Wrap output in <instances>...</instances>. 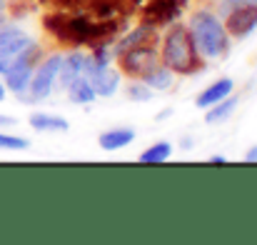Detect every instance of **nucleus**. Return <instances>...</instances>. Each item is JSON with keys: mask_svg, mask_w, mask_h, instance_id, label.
<instances>
[{"mask_svg": "<svg viewBox=\"0 0 257 245\" xmlns=\"http://www.w3.org/2000/svg\"><path fill=\"white\" fill-rule=\"evenodd\" d=\"M8 98V88H5V83H3V78H0V103Z\"/></svg>", "mask_w": 257, "mask_h": 245, "instance_id": "24", "label": "nucleus"}, {"mask_svg": "<svg viewBox=\"0 0 257 245\" xmlns=\"http://www.w3.org/2000/svg\"><path fill=\"white\" fill-rule=\"evenodd\" d=\"M85 78L90 80V85H92V90H95L97 98H112V95L120 90L122 73H120L117 68L107 65V68H100V70L90 73V75H85Z\"/></svg>", "mask_w": 257, "mask_h": 245, "instance_id": "8", "label": "nucleus"}, {"mask_svg": "<svg viewBox=\"0 0 257 245\" xmlns=\"http://www.w3.org/2000/svg\"><path fill=\"white\" fill-rule=\"evenodd\" d=\"M28 148H30V140L28 138L0 133V150H28Z\"/></svg>", "mask_w": 257, "mask_h": 245, "instance_id": "20", "label": "nucleus"}, {"mask_svg": "<svg viewBox=\"0 0 257 245\" xmlns=\"http://www.w3.org/2000/svg\"><path fill=\"white\" fill-rule=\"evenodd\" d=\"M225 28L230 33V38H247L257 30V0H240L237 5H232V10H227L225 15Z\"/></svg>", "mask_w": 257, "mask_h": 245, "instance_id": "7", "label": "nucleus"}, {"mask_svg": "<svg viewBox=\"0 0 257 245\" xmlns=\"http://www.w3.org/2000/svg\"><path fill=\"white\" fill-rule=\"evenodd\" d=\"M0 125H18V118H13V115H0Z\"/></svg>", "mask_w": 257, "mask_h": 245, "instance_id": "23", "label": "nucleus"}, {"mask_svg": "<svg viewBox=\"0 0 257 245\" xmlns=\"http://www.w3.org/2000/svg\"><path fill=\"white\" fill-rule=\"evenodd\" d=\"M5 23V10H0V25Z\"/></svg>", "mask_w": 257, "mask_h": 245, "instance_id": "27", "label": "nucleus"}, {"mask_svg": "<svg viewBox=\"0 0 257 245\" xmlns=\"http://www.w3.org/2000/svg\"><path fill=\"white\" fill-rule=\"evenodd\" d=\"M45 30L68 45H87L107 40L120 30L117 20H90L85 15H48Z\"/></svg>", "mask_w": 257, "mask_h": 245, "instance_id": "1", "label": "nucleus"}, {"mask_svg": "<svg viewBox=\"0 0 257 245\" xmlns=\"http://www.w3.org/2000/svg\"><path fill=\"white\" fill-rule=\"evenodd\" d=\"M0 10H5V0H0Z\"/></svg>", "mask_w": 257, "mask_h": 245, "instance_id": "28", "label": "nucleus"}, {"mask_svg": "<svg viewBox=\"0 0 257 245\" xmlns=\"http://www.w3.org/2000/svg\"><path fill=\"white\" fill-rule=\"evenodd\" d=\"M115 60L120 63V73L122 75L143 78L155 63H160V53H158L155 43H148V45H135V48L122 50Z\"/></svg>", "mask_w": 257, "mask_h": 245, "instance_id": "6", "label": "nucleus"}, {"mask_svg": "<svg viewBox=\"0 0 257 245\" xmlns=\"http://www.w3.org/2000/svg\"><path fill=\"white\" fill-rule=\"evenodd\" d=\"M140 80L145 83L153 93H158V90L165 93V90H170L172 83H175V73H172L170 68H165L163 63H155V65H153Z\"/></svg>", "mask_w": 257, "mask_h": 245, "instance_id": "15", "label": "nucleus"}, {"mask_svg": "<svg viewBox=\"0 0 257 245\" xmlns=\"http://www.w3.org/2000/svg\"><path fill=\"white\" fill-rule=\"evenodd\" d=\"M85 60H87V53H83L80 48H75V50H70L68 55H63V60H60V73H58V85H60V88H68L70 83L83 78V75H85Z\"/></svg>", "mask_w": 257, "mask_h": 245, "instance_id": "9", "label": "nucleus"}, {"mask_svg": "<svg viewBox=\"0 0 257 245\" xmlns=\"http://www.w3.org/2000/svg\"><path fill=\"white\" fill-rule=\"evenodd\" d=\"M160 53V63L165 68H170L175 75H195L202 70V58L190 38L187 25L170 23L165 38H163V48Z\"/></svg>", "mask_w": 257, "mask_h": 245, "instance_id": "3", "label": "nucleus"}, {"mask_svg": "<svg viewBox=\"0 0 257 245\" xmlns=\"http://www.w3.org/2000/svg\"><path fill=\"white\" fill-rule=\"evenodd\" d=\"M232 90H235L232 78H220V80H215L212 85H207L205 90H200V95L195 98V105H197L200 110H205V108L215 105L217 100H222V98L232 95Z\"/></svg>", "mask_w": 257, "mask_h": 245, "instance_id": "12", "label": "nucleus"}, {"mask_svg": "<svg viewBox=\"0 0 257 245\" xmlns=\"http://www.w3.org/2000/svg\"><path fill=\"white\" fill-rule=\"evenodd\" d=\"M158 40V28L150 25V23H143L138 28H133L125 38H120V43L112 48V58H117L122 50L127 48H135V45H148V43H155Z\"/></svg>", "mask_w": 257, "mask_h": 245, "instance_id": "10", "label": "nucleus"}, {"mask_svg": "<svg viewBox=\"0 0 257 245\" xmlns=\"http://www.w3.org/2000/svg\"><path fill=\"white\" fill-rule=\"evenodd\" d=\"M125 93H127V98L130 100H135V103H148V100H153V90L145 85V83L140 80V83H130L127 88H125Z\"/></svg>", "mask_w": 257, "mask_h": 245, "instance_id": "19", "label": "nucleus"}, {"mask_svg": "<svg viewBox=\"0 0 257 245\" xmlns=\"http://www.w3.org/2000/svg\"><path fill=\"white\" fill-rule=\"evenodd\" d=\"M190 38L202 60H220L230 50V33L212 10H195L187 23Z\"/></svg>", "mask_w": 257, "mask_h": 245, "instance_id": "2", "label": "nucleus"}, {"mask_svg": "<svg viewBox=\"0 0 257 245\" xmlns=\"http://www.w3.org/2000/svg\"><path fill=\"white\" fill-rule=\"evenodd\" d=\"M237 103H240V98L237 95H227V98H222V100H217L215 105H210V108H205V123L207 125H217V123H225L235 110H237Z\"/></svg>", "mask_w": 257, "mask_h": 245, "instance_id": "16", "label": "nucleus"}, {"mask_svg": "<svg viewBox=\"0 0 257 245\" xmlns=\"http://www.w3.org/2000/svg\"><path fill=\"white\" fill-rule=\"evenodd\" d=\"M68 98L75 103V105H87V103H92L97 95H95V90H92V85H90V80H87L85 75L83 78H78L75 83H70L68 88Z\"/></svg>", "mask_w": 257, "mask_h": 245, "instance_id": "17", "label": "nucleus"}, {"mask_svg": "<svg viewBox=\"0 0 257 245\" xmlns=\"http://www.w3.org/2000/svg\"><path fill=\"white\" fill-rule=\"evenodd\" d=\"M177 13H180L177 0H155L145 8V23H150L155 28L158 25H170V23H175Z\"/></svg>", "mask_w": 257, "mask_h": 245, "instance_id": "11", "label": "nucleus"}, {"mask_svg": "<svg viewBox=\"0 0 257 245\" xmlns=\"http://www.w3.org/2000/svg\"><path fill=\"white\" fill-rule=\"evenodd\" d=\"M133 140H135V130H133V128H110V130L100 133L97 145H100L105 153H115V150L127 148Z\"/></svg>", "mask_w": 257, "mask_h": 245, "instance_id": "13", "label": "nucleus"}, {"mask_svg": "<svg viewBox=\"0 0 257 245\" xmlns=\"http://www.w3.org/2000/svg\"><path fill=\"white\" fill-rule=\"evenodd\" d=\"M245 163H257V145H252V148L245 153Z\"/></svg>", "mask_w": 257, "mask_h": 245, "instance_id": "22", "label": "nucleus"}, {"mask_svg": "<svg viewBox=\"0 0 257 245\" xmlns=\"http://www.w3.org/2000/svg\"><path fill=\"white\" fill-rule=\"evenodd\" d=\"M38 63H40V48H38V43L28 45L23 53H18L15 58H10V63H8V68L3 73V83H5L8 93H13L15 98L23 95L25 88H28V83H30V78H33V70H35Z\"/></svg>", "mask_w": 257, "mask_h": 245, "instance_id": "5", "label": "nucleus"}, {"mask_svg": "<svg viewBox=\"0 0 257 245\" xmlns=\"http://www.w3.org/2000/svg\"><path fill=\"white\" fill-rule=\"evenodd\" d=\"M30 128L38 133H68L70 123L63 115H53V113H33L30 115Z\"/></svg>", "mask_w": 257, "mask_h": 245, "instance_id": "14", "label": "nucleus"}, {"mask_svg": "<svg viewBox=\"0 0 257 245\" xmlns=\"http://www.w3.org/2000/svg\"><path fill=\"white\" fill-rule=\"evenodd\" d=\"M8 63H10V60H5V58H0V78H3V73H5V68H8Z\"/></svg>", "mask_w": 257, "mask_h": 245, "instance_id": "26", "label": "nucleus"}, {"mask_svg": "<svg viewBox=\"0 0 257 245\" xmlns=\"http://www.w3.org/2000/svg\"><path fill=\"white\" fill-rule=\"evenodd\" d=\"M210 163H215V165H222V163H225V158H222V155H212V158H210Z\"/></svg>", "mask_w": 257, "mask_h": 245, "instance_id": "25", "label": "nucleus"}, {"mask_svg": "<svg viewBox=\"0 0 257 245\" xmlns=\"http://www.w3.org/2000/svg\"><path fill=\"white\" fill-rule=\"evenodd\" d=\"M10 28H13V25H5V23L0 25V53H3V45H5V40H8V35H10Z\"/></svg>", "mask_w": 257, "mask_h": 245, "instance_id": "21", "label": "nucleus"}, {"mask_svg": "<svg viewBox=\"0 0 257 245\" xmlns=\"http://www.w3.org/2000/svg\"><path fill=\"white\" fill-rule=\"evenodd\" d=\"M172 158V143L160 140L155 145H150L148 150L140 153V163H168Z\"/></svg>", "mask_w": 257, "mask_h": 245, "instance_id": "18", "label": "nucleus"}, {"mask_svg": "<svg viewBox=\"0 0 257 245\" xmlns=\"http://www.w3.org/2000/svg\"><path fill=\"white\" fill-rule=\"evenodd\" d=\"M60 60H63V55H60V53H53V55L43 58V60L35 65L33 78H30V83H28L25 93H23V95H18L25 105L43 103L45 98H50V95H53V90H55V85H58Z\"/></svg>", "mask_w": 257, "mask_h": 245, "instance_id": "4", "label": "nucleus"}]
</instances>
